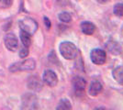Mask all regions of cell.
Masks as SVG:
<instances>
[{"mask_svg": "<svg viewBox=\"0 0 123 110\" xmlns=\"http://www.w3.org/2000/svg\"><path fill=\"white\" fill-rule=\"evenodd\" d=\"M60 52L66 60H73L77 56L76 46L70 41H63L60 44Z\"/></svg>", "mask_w": 123, "mask_h": 110, "instance_id": "obj_1", "label": "cell"}, {"mask_svg": "<svg viewBox=\"0 0 123 110\" xmlns=\"http://www.w3.org/2000/svg\"><path fill=\"white\" fill-rule=\"evenodd\" d=\"M35 66L36 63L33 59H27L23 62L14 63L13 65H11L9 67V71L12 73L18 71H32L35 69Z\"/></svg>", "mask_w": 123, "mask_h": 110, "instance_id": "obj_2", "label": "cell"}, {"mask_svg": "<svg viewBox=\"0 0 123 110\" xmlns=\"http://www.w3.org/2000/svg\"><path fill=\"white\" fill-rule=\"evenodd\" d=\"M18 25L21 30L28 32L31 35L34 34L38 29V23L34 19L30 18V17H26V18H23L22 20H19Z\"/></svg>", "mask_w": 123, "mask_h": 110, "instance_id": "obj_3", "label": "cell"}, {"mask_svg": "<svg viewBox=\"0 0 123 110\" xmlns=\"http://www.w3.org/2000/svg\"><path fill=\"white\" fill-rule=\"evenodd\" d=\"M90 58L94 64L96 65H102L106 63L107 55L106 52L101 49H94L90 53Z\"/></svg>", "mask_w": 123, "mask_h": 110, "instance_id": "obj_4", "label": "cell"}, {"mask_svg": "<svg viewBox=\"0 0 123 110\" xmlns=\"http://www.w3.org/2000/svg\"><path fill=\"white\" fill-rule=\"evenodd\" d=\"M22 105H23V108H27V109L37 108L38 103H37L36 96L32 94H24L22 97Z\"/></svg>", "mask_w": 123, "mask_h": 110, "instance_id": "obj_5", "label": "cell"}, {"mask_svg": "<svg viewBox=\"0 0 123 110\" xmlns=\"http://www.w3.org/2000/svg\"><path fill=\"white\" fill-rule=\"evenodd\" d=\"M73 86H74V92L77 95H80V94H84L85 92V88H86V80L80 77V76H75L73 78Z\"/></svg>", "mask_w": 123, "mask_h": 110, "instance_id": "obj_6", "label": "cell"}, {"mask_svg": "<svg viewBox=\"0 0 123 110\" xmlns=\"http://www.w3.org/2000/svg\"><path fill=\"white\" fill-rule=\"evenodd\" d=\"M42 80L43 82L49 85V86H55L58 84V77H57V74L53 71L51 70H46L43 75H42Z\"/></svg>", "mask_w": 123, "mask_h": 110, "instance_id": "obj_7", "label": "cell"}, {"mask_svg": "<svg viewBox=\"0 0 123 110\" xmlns=\"http://www.w3.org/2000/svg\"><path fill=\"white\" fill-rule=\"evenodd\" d=\"M5 45L7 48V50H9L11 52H15L18 46V41L17 37L13 33H8L5 37Z\"/></svg>", "mask_w": 123, "mask_h": 110, "instance_id": "obj_8", "label": "cell"}, {"mask_svg": "<svg viewBox=\"0 0 123 110\" xmlns=\"http://www.w3.org/2000/svg\"><path fill=\"white\" fill-rule=\"evenodd\" d=\"M28 87L32 91H40L42 88V83L37 75H31L28 79Z\"/></svg>", "mask_w": 123, "mask_h": 110, "instance_id": "obj_9", "label": "cell"}, {"mask_svg": "<svg viewBox=\"0 0 123 110\" xmlns=\"http://www.w3.org/2000/svg\"><path fill=\"white\" fill-rule=\"evenodd\" d=\"M81 30L86 35H92L96 30L95 24L90 21H84L81 23Z\"/></svg>", "mask_w": 123, "mask_h": 110, "instance_id": "obj_10", "label": "cell"}, {"mask_svg": "<svg viewBox=\"0 0 123 110\" xmlns=\"http://www.w3.org/2000/svg\"><path fill=\"white\" fill-rule=\"evenodd\" d=\"M102 84L100 82L98 81H93L90 87H89V94L92 96H97L98 94H99L102 91Z\"/></svg>", "mask_w": 123, "mask_h": 110, "instance_id": "obj_11", "label": "cell"}, {"mask_svg": "<svg viewBox=\"0 0 123 110\" xmlns=\"http://www.w3.org/2000/svg\"><path fill=\"white\" fill-rule=\"evenodd\" d=\"M112 76L118 84L123 85V65L118 66L113 70Z\"/></svg>", "mask_w": 123, "mask_h": 110, "instance_id": "obj_12", "label": "cell"}, {"mask_svg": "<svg viewBox=\"0 0 123 110\" xmlns=\"http://www.w3.org/2000/svg\"><path fill=\"white\" fill-rule=\"evenodd\" d=\"M20 39H21V42L24 45V47H30V45H31V38L30 33L24 31V30H21Z\"/></svg>", "mask_w": 123, "mask_h": 110, "instance_id": "obj_13", "label": "cell"}, {"mask_svg": "<svg viewBox=\"0 0 123 110\" xmlns=\"http://www.w3.org/2000/svg\"><path fill=\"white\" fill-rule=\"evenodd\" d=\"M71 108H72V105L69 102V100L66 98H62L60 100V102L56 107L57 110H69Z\"/></svg>", "mask_w": 123, "mask_h": 110, "instance_id": "obj_14", "label": "cell"}, {"mask_svg": "<svg viewBox=\"0 0 123 110\" xmlns=\"http://www.w3.org/2000/svg\"><path fill=\"white\" fill-rule=\"evenodd\" d=\"M59 19L62 22H64V23H69L72 20V17L69 13L67 12H62L61 14H59Z\"/></svg>", "mask_w": 123, "mask_h": 110, "instance_id": "obj_15", "label": "cell"}, {"mask_svg": "<svg viewBox=\"0 0 123 110\" xmlns=\"http://www.w3.org/2000/svg\"><path fill=\"white\" fill-rule=\"evenodd\" d=\"M114 14L117 17H123V4L119 3L114 6Z\"/></svg>", "mask_w": 123, "mask_h": 110, "instance_id": "obj_16", "label": "cell"}, {"mask_svg": "<svg viewBox=\"0 0 123 110\" xmlns=\"http://www.w3.org/2000/svg\"><path fill=\"white\" fill-rule=\"evenodd\" d=\"M27 55H29V49L28 47L22 48L19 52V57L20 58H25L27 57Z\"/></svg>", "mask_w": 123, "mask_h": 110, "instance_id": "obj_17", "label": "cell"}, {"mask_svg": "<svg viewBox=\"0 0 123 110\" xmlns=\"http://www.w3.org/2000/svg\"><path fill=\"white\" fill-rule=\"evenodd\" d=\"M43 21H44V24H45V26H46V28L49 29L50 28H51V21H50V19L47 17H44V18H43Z\"/></svg>", "mask_w": 123, "mask_h": 110, "instance_id": "obj_18", "label": "cell"}, {"mask_svg": "<svg viewBox=\"0 0 123 110\" xmlns=\"http://www.w3.org/2000/svg\"><path fill=\"white\" fill-rule=\"evenodd\" d=\"M12 4V0H3V6L4 7H8Z\"/></svg>", "mask_w": 123, "mask_h": 110, "instance_id": "obj_19", "label": "cell"}, {"mask_svg": "<svg viewBox=\"0 0 123 110\" xmlns=\"http://www.w3.org/2000/svg\"><path fill=\"white\" fill-rule=\"evenodd\" d=\"M98 3H100V4H105V3H107L108 0H97Z\"/></svg>", "mask_w": 123, "mask_h": 110, "instance_id": "obj_20", "label": "cell"}, {"mask_svg": "<svg viewBox=\"0 0 123 110\" xmlns=\"http://www.w3.org/2000/svg\"><path fill=\"white\" fill-rule=\"evenodd\" d=\"M58 1H62V0H58Z\"/></svg>", "mask_w": 123, "mask_h": 110, "instance_id": "obj_21", "label": "cell"}, {"mask_svg": "<svg viewBox=\"0 0 123 110\" xmlns=\"http://www.w3.org/2000/svg\"><path fill=\"white\" fill-rule=\"evenodd\" d=\"M122 94H123V90H122Z\"/></svg>", "mask_w": 123, "mask_h": 110, "instance_id": "obj_22", "label": "cell"}, {"mask_svg": "<svg viewBox=\"0 0 123 110\" xmlns=\"http://www.w3.org/2000/svg\"><path fill=\"white\" fill-rule=\"evenodd\" d=\"M0 1H1V0H0Z\"/></svg>", "mask_w": 123, "mask_h": 110, "instance_id": "obj_23", "label": "cell"}]
</instances>
